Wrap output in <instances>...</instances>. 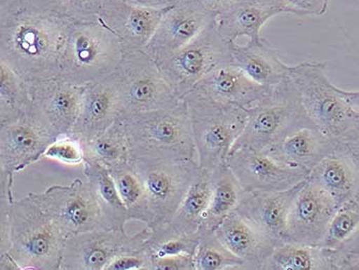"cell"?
<instances>
[{"instance_id":"41","label":"cell","mask_w":359,"mask_h":270,"mask_svg":"<svg viewBox=\"0 0 359 270\" xmlns=\"http://www.w3.org/2000/svg\"><path fill=\"white\" fill-rule=\"evenodd\" d=\"M76 20H95L99 18L105 0H59Z\"/></svg>"},{"instance_id":"20","label":"cell","mask_w":359,"mask_h":270,"mask_svg":"<svg viewBox=\"0 0 359 270\" xmlns=\"http://www.w3.org/2000/svg\"><path fill=\"white\" fill-rule=\"evenodd\" d=\"M303 182L281 191H245L235 212L277 245L287 242V217Z\"/></svg>"},{"instance_id":"14","label":"cell","mask_w":359,"mask_h":270,"mask_svg":"<svg viewBox=\"0 0 359 270\" xmlns=\"http://www.w3.org/2000/svg\"><path fill=\"white\" fill-rule=\"evenodd\" d=\"M226 165L245 192L290 189L308 176L279 163L265 150L249 147L232 148Z\"/></svg>"},{"instance_id":"5","label":"cell","mask_w":359,"mask_h":270,"mask_svg":"<svg viewBox=\"0 0 359 270\" xmlns=\"http://www.w3.org/2000/svg\"><path fill=\"white\" fill-rule=\"evenodd\" d=\"M184 100L191 121L199 168L215 171L226 165L232 147L243 134L248 110L215 101L195 90Z\"/></svg>"},{"instance_id":"13","label":"cell","mask_w":359,"mask_h":270,"mask_svg":"<svg viewBox=\"0 0 359 270\" xmlns=\"http://www.w3.org/2000/svg\"><path fill=\"white\" fill-rule=\"evenodd\" d=\"M57 139L32 104L21 119L0 125V175L14 180L15 173L43 158Z\"/></svg>"},{"instance_id":"36","label":"cell","mask_w":359,"mask_h":270,"mask_svg":"<svg viewBox=\"0 0 359 270\" xmlns=\"http://www.w3.org/2000/svg\"><path fill=\"white\" fill-rule=\"evenodd\" d=\"M201 236L198 234L185 236L176 234L165 227L151 230L145 243L146 250L153 259L181 255H195Z\"/></svg>"},{"instance_id":"28","label":"cell","mask_w":359,"mask_h":270,"mask_svg":"<svg viewBox=\"0 0 359 270\" xmlns=\"http://www.w3.org/2000/svg\"><path fill=\"white\" fill-rule=\"evenodd\" d=\"M83 167L84 178L111 229H126L130 215L107 168L90 159H84Z\"/></svg>"},{"instance_id":"22","label":"cell","mask_w":359,"mask_h":270,"mask_svg":"<svg viewBox=\"0 0 359 270\" xmlns=\"http://www.w3.org/2000/svg\"><path fill=\"white\" fill-rule=\"evenodd\" d=\"M219 241L241 258L248 270H263L277 243L237 214H230L215 230Z\"/></svg>"},{"instance_id":"42","label":"cell","mask_w":359,"mask_h":270,"mask_svg":"<svg viewBox=\"0 0 359 270\" xmlns=\"http://www.w3.org/2000/svg\"><path fill=\"white\" fill-rule=\"evenodd\" d=\"M149 270H195L194 256L181 255L153 259Z\"/></svg>"},{"instance_id":"26","label":"cell","mask_w":359,"mask_h":270,"mask_svg":"<svg viewBox=\"0 0 359 270\" xmlns=\"http://www.w3.org/2000/svg\"><path fill=\"white\" fill-rule=\"evenodd\" d=\"M306 179L325 190L338 207L355 198L359 191L358 168L349 157L336 148L311 170Z\"/></svg>"},{"instance_id":"6","label":"cell","mask_w":359,"mask_h":270,"mask_svg":"<svg viewBox=\"0 0 359 270\" xmlns=\"http://www.w3.org/2000/svg\"><path fill=\"white\" fill-rule=\"evenodd\" d=\"M289 75L306 114L325 136L339 140L358 127V112L348 105L341 88L330 81L325 62L306 61L290 66Z\"/></svg>"},{"instance_id":"43","label":"cell","mask_w":359,"mask_h":270,"mask_svg":"<svg viewBox=\"0 0 359 270\" xmlns=\"http://www.w3.org/2000/svg\"><path fill=\"white\" fill-rule=\"evenodd\" d=\"M334 143L336 149L349 157L359 171V128L350 130L342 138L334 141Z\"/></svg>"},{"instance_id":"17","label":"cell","mask_w":359,"mask_h":270,"mask_svg":"<svg viewBox=\"0 0 359 270\" xmlns=\"http://www.w3.org/2000/svg\"><path fill=\"white\" fill-rule=\"evenodd\" d=\"M337 209L325 190L305 179L287 217V242L318 245Z\"/></svg>"},{"instance_id":"12","label":"cell","mask_w":359,"mask_h":270,"mask_svg":"<svg viewBox=\"0 0 359 270\" xmlns=\"http://www.w3.org/2000/svg\"><path fill=\"white\" fill-rule=\"evenodd\" d=\"M151 229L146 227L135 234L126 229H101L70 234L64 248L63 270H106L116 257L142 249Z\"/></svg>"},{"instance_id":"21","label":"cell","mask_w":359,"mask_h":270,"mask_svg":"<svg viewBox=\"0 0 359 270\" xmlns=\"http://www.w3.org/2000/svg\"><path fill=\"white\" fill-rule=\"evenodd\" d=\"M194 90L215 101L249 110L269 94L272 86L256 83L230 62L210 73Z\"/></svg>"},{"instance_id":"8","label":"cell","mask_w":359,"mask_h":270,"mask_svg":"<svg viewBox=\"0 0 359 270\" xmlns=\"http://www.w3.org/2000/svg\"><path fill=\"white\" fill-rule=\"evenodd\" d=\"M230 43L222 36L216 18L194 41L155 62L177 96L184 99L210 73L231 62Z\"/></svg>"},{"instance_id":"46","label":"cell","mask_w":359,"mask_h":270,"mask_svg":"<svg viewBox=\"0 0 359 270\" xmlns=\"http://www.w3.org/2000/svg\"><path fill=\"white\" fill-rule=\"evenodd\" d=\"M341 94L344 97L348 105L352 109L359 112V90H345L341 88Z\"/></svg>"},{"instance_id":"49","label":"cell","mask_w":359,"mask_h":270,"mask_svg":"<svg viewBox=\"0 0 359 270\" xmlns=\"http://www.w3.org/2000/svg\"><path fill=\"white\" fill-rule=\"evenodd\" d=\"M355 198L358 199V201L359 203V191H358V196H356Z\"/></svg>"},{"instance_id":"19","label":"cell","mask_w":359,"mask_h":270,"mask_svg":"<svg viewBox=\"0 0 359 270\" xmlns=\"http://www.w3.org/2000/svg\"><path fill=\"white\" fill-rule=\"evenodd\" d=\"M118 81L114 73L86 86L79 119L71 137L81 142L93 140L121 117Z\"/></svg>"},{"instance_id":"44","label":"cell","mask_w":359,"mask_h":270,"mask_svg":"<svg viewBox=\"0 0 359 270\" xmlns=\"http://www.w3.org/2000/svg\"><path fill=\"white\" fill-rule=\"evenodd\" d=\"M201 1L210 13L218 17L230 10L239 0H201Z\"/></svg>"},{"instance_id":"25","label":"cell","mask_w":359,"mask_h":270,"mask_svg":"<svg viewBox=\"0 0 359 270\" xmlns=\"http://www.w3.org/2000/svg\"><path fill=\"white\" fill-rule=\"evenodd\" d=\"M231 63L260 85L274 86L289 76L290 66L279 59L276 50L263 37L245 46L230 43Z\"/></svg>"},{"instance_id":"38","label":"cell","mask_w":359,"mask_h":270,"mask_svg":"<svg viewBox=\"0 0 359 270\" xmlns=\"http://www.w3.org/2000/svg\"><path fill=\"white\" fill-rule=\"evenodd\" d=\"M331 261L332 270H359V228L347 242L331 252Z\"/></svg>"},{"instance_id":"40","label":"cell","mask_w":359,"mask_h":270,"mask_svg":"<svg viewBox=\"0 0 359 270\" xmlns=\"http://www.w3.org/2000/svg\"><path fill=\"white\" fill-rule=\"evenodd\" d=\"M287 14L320 17L327 12L330 0H281Z\"/></svg>"},{"instance_id":"15","label":"cell","mask_w":359,"mask_h":270,"mask_svg":"<svg viewBox=\"0 0 359 270\" xmlns=\"http://www.w3.org/2000/svg\"><path fill=\"white\" fill-rule=\"evenodd\" d=\"M216 18L201 0H177L163 15L144 52L154 61L168 56L194 41Z\"/></svg>"},{"instance_id":"48","label":"cell","mask_w":359,"mask_h":270,"mask_svg":"<svg viewBox=\"0 0 359 270\" xmlns=\"http://www.w3.org/2000/svg\"><path fill=\"white\" fill-rule=\"evenodd\" d=\"M358 127L359 128V112L358 114Z\"/></svg>"},{"instance_id":"10","label":"cell","mask_w":359,"mask_h":270,"mask_svg":"<svg viewBox=\"0 0 359 270\" xmlns=\"http://www.w3.org/2000/svg\"><path fill=\"white\" fill-rule=\"evenodd\" d=\"M113 73L121 90V117L172 107L183 100L166 81L156 62L144 50H125Z\"/></svg>"},{"instance_id":"37","label":"cell","mask_w":359,"mask_h":270,"mask_svg":"<svg viewBox=\"0 0 359 270\" xmlns=\"http://www.w3.org/2000/svg\"><path fill=\"white\" fill-rule=\"evenodd\" d=\"M44 157L60 161L64 165H83L84 161L83 144L71 136L60 137L48 148Z\"/></svg>"},{"instance_id":"32","label":"cell","mask_w":359,"mask_h":270,"mask_svg":"<svg viewBox=\"0 0 359 270\" xmlns=\"http://www.w3.org/2000/svg\"><path fill=\"white\" fill-rule=\"evenodd\" d=\"M84 159L97 161L108 170L130 161V142L123 119H118L107 130L88 141L81 142Z\"/></svg>"},{"instance_id":"34","label":"cell","mask_w":359,"mask_h":270,"mask_svg":"<svg viewBox=\"0 0 359 270\" xmlns=\"http://www.w3.org/2000/svg\"><path fill=\"white\" fill-rule=\"evenodd\" d=\"M194 262L195 270H248L245 263L231 253L215 232L201 236Z\"/></svg>"},{"instance_id":"30","label":"cell","mask_w":359,"mask_h":270,"mask_svg":"<svg viewBox=\"0 0 359 270\" xmlns=\"http://www.w3.org/2000/svg\"><path fill=\"white\" fill-rule=\"evenodd\" d=\"M123 199L130 221L145 223L148 228L154 225L155 216L150 205L145 186L135 171L130 161L108 170Z\"/></svg>"},{"instance_id":"47","label":"cell","mask_w":359,"mask_h":270,"mask_svg":"<svg viewBox=\"0 0 359 270\" xmlns=\"http://www.w3.org/2000/svg\"><path fill=\"white\" fill-rule=\"evenodd\" d=\"M0 270H22L8 252L0 254Z\"/></svg>"},{"instance_id":"39","label":"cell","mask_w":359,"mask_h":270,"mask_svg":"<svg viewBox=\"0 0 359 270\" xmlns=\"http://www.w3.org/2000/svg\"><path fill=\"white\" fill-rule=\"evenodd\" d=\"M151 257L146 250L145 245L137 251L128 252L116 257L106 267V270H149Z\"/></svg>"},{"instance_id":"7","label":"cell","mask_w":359,"mask_h":270,"mask_svg":"<svg viewBox=\"0 0 359 270\" xmlns=\"http://www.w3.org/2000/svg\"><path fill=\"white\" fill-rule=\"evenodd\" d=\"M314 126L290 75L248 110L245 130L233 147L268 150L298 128Z\"/></svg>"},{"instance_id":"11","label":"cell","mask_w":359,"mask_h":270,"mask_svg":"<svg viewBox=\"0 0 359 270\" xmlns=\"http://www.w3.org/2000/svg\"><path fill=\"white\" fill-rule=\"evenodd\" d=\"M31 196L67 236L111 229L83 175L69 184L52 185Z\"/></svg>"},{"instance_id":"33","label":"cell","mask_w":359,"mask_h":270,"mask_svg":"<svg viewBox=\"0 0 359 270\" xmlns=\"http://www.w3.org/2000/svg\"><path fill=\"white\" fill-rule=\"evenodd\" d=\"M31 108L32 100L27 83L0 61V125L21 119Z\"/></svg>"},{"instance_id":"18","label":"cell","mask_w":359,"mask_h":270,"mask_svg":"<svg viewBox=\"0 0 359 270\" xmlns=\"http://www.w3.org/2000/svg\"><path fill=\"white\" fill-rule=\"evenodd\" d=\"M168 8H147L125 0H105L99 18L121 39L125 50H144Z\"/></svg>"},{"instance_id":"29","label":"cell","mask_w":359,"mask_h":270,"mask_svg":"<svg viewBox=\"0 0 359 270\" xmlns=\"http://www.w3.org/2000/svg\"><path fill=\"white\" fill-rule=\"evenodd\" d=\"M212 172L199 168L178 210L172 220L165 225L166 229L172 234L185 236L198 234L201 219L212 196Z\"/></svg>"},{"instance_id":"45","label":"cell","mask_w":359,"mask_h":270,"mask_svg":"<svg viewBox=\"0 0 359 270\" xmlns=\"http://www.w3.org/2000/svg\"><path fill=\"white\" fill-rule=\"evenodd\" d=\"M135 6H147V8H168L176 4L177 0H125Z\"/></svg>"},{"instance_id":"16","label":"cell","mask_w":359,"mask_h":270,"mask_svg":"<svg viewBox=\"0 0 359 270\" xmlns=\"http://www.w3.org/2000/svg\"><path fill=\"white\" fill-rule=\"evenodd\" d=\"M33 107L50 130L60 137L71 136L86 86L60 77L27 83Z\"/></svg>"},{"instance_id":"4","label":"cell","mask_w":359,"mask_h":270,"mask_svg":"<svg viewBox=\"0 0 359 270\" xmlns=\"http://www.w3.org/2000/svg\"><path fill=\"white\" fill-rule=\"evenodd\" d=\"M130 157L196 159L191 121L185 100L172 107L121 117Z\"/></svg>"},{"instance_id":"27","label":"cell","mask_w":359,"mask_h":270,"mask_svg":"<svg viewBox=\"0 0 359 270\" xmlns=\"http://www.w3.org/2000/svg\"><path fill=\"white\" fill-rule=\"evenodd\" d=\"M212 192L207 211L199 225V236L212 234L219 225L236 210L243 189L227 165L212 171Z\"/></svg>"},{"instance_id":"23","label":"cell","mask_w":359,"mask_h":270,"mask_svg":"<svg viewBox=\"0 0 359 270\" xmlns=\"http://www.w3.org/2000/svg\"><path fill=\"white\" fill-rule=\"evenodd\" d=\"M334 148L332 139L316 126H307L290 133L266 151L283 165L309 174Z\"/></svg>"},{"instance_id":"35","label":"cell","mask_w":359,"mask_h":270,"mask_svg":"<svg viewBox=\"0 0 359 270\" xmlns=\"http://www.w3.org/2000/svg\"><path fill=\"white\" fill-rule=\"evenodd\" d=\"M359 228V203L352 198L339 205L330 221L319 247L327 251H336L347 242Z\"/></svg>"},{"instance_id":"3","label":"cell","mask_w":359,"mask_h":270,"mask_svg":"<svg viewBox=\"0 0 359 270\" xmlns=\"http://www.w3.org/2000/svg\"><path fill=\"white\" fill-rule=\"evenodd\" d=\"M121 39L100 18L71 24L62 48L60 79L88 86L109 76L123 60Z\"/></svg>"},{"instance_id":"24","label":"cell","mask_w":359,"mask_h":270,"mask_svg":"<svg viewBox=\"0 0 359 270\" xmlns=\"http://www.w3.org/2000/svg\"><path fill=\"white\" fill-rule=\"evenodd\" d=\"M287 14L281 0H239L227 12L217 17V26L222 36L236 43L241 37L249 41L262 39L263 26L276 15Z\"/></svg>"},{"instance_id":"31","label":"cell","mask_w":359,"mask_h":270,"mask_svg":"<svg viewBox=\"0 0 359 270\" xmlns=\"http://www.w3.org/2000/svg\"><path fill=\"white\" fill-rule=\"evenodd\" d=\"M263 270H332L331 252L319 245L283 243L276 245Z\"/></svg>"},{"instance_id":"2","label":"cell","mask_w":359,"mask_h":270,"mask_svg":"<svg viewBox=\"0 0 359 270\" xmlns=\"http://www.w3.org/2000/svg\"><path fill=\"white\" fill-rule=\"evenodd\" d=\"M68 236L29 194L8 209V253L22 270H60Z\"/></svg>"},{"instance_id":"1","label":"cell","mask_w":359,"mask_h":270,"mask_svg":"<svg viewBox=\"0 0 359 270\" xmlns=\"http://www.w3.org/2000/svg\"><path fill=\"white\" fill-rule=\"evenodd\" d=\"M74 21L59 0H0V61L27 83L59 77Z\"/></svg>"},{"instance_id":"9","label":"cell","mask_w":359,"mask_h":270,"mask_svg":"<svg viewBox=\"0 0 359 270\" xmlns=\"http://www.w3.org/2000/svg\"><path fill=\"white\" fill-rule=\"evenodd\" d=\"M130 163L145 186L154 213L151 230L168 224L199 170L196 159L130 157Z\"/></svg>"}]
</instances>
